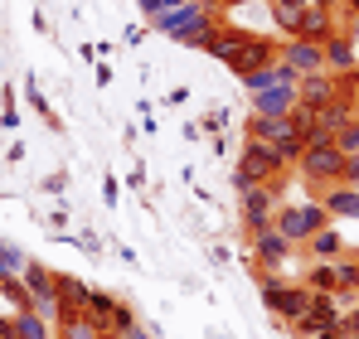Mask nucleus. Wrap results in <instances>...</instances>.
<instances>
[{"label":"nucleus","instance_id":"obj_10","mask_svg":"<svg viewBox=\"0 0 359 339\" xmlns=\"http://www.w3.org/2000/svg\"><path fill=\"white\" fill-rule=\"evenodd\" d=\"M277 49H282V39H272V34H248V44H243L233 73H238V78H248V73H257V68L277 63Z\"/></svg>","mask_w":359,"mask_h":339},{"label":"nucleus","instance_id":"obj_34","mask_svg":"<svg viewBox=\"0 0 359 339\" xmlns=\"http://www.w3.org/2000/svg\"><path fill=\"white\" fill-rule=\"evenodd\" d=\"M345 10H350V25H359V0H345Z\"/></svg>","mask_w":359,"mask_h":339},{"label":"nucleus","instance_id":"obj_36","mask_svg":"<svg viewBox=\"0 0 359 339\" xmlns=\"http://www.w3.org/2000/svg\"><path fill=\"white\" fill-rule=\"evenodd\" d=\"M214 10H229V5H243V0H209Z\"/></svg>","mask_w":359,"mask_h":339},{"label":"nucleus","instance_id":"obj_22","mask_svg":"<svg viewBox=\"0 0 359 339\" xmlns=\"http://www.w3.org/2000/svg\"><path fill=\"white\" fill-rule=\"evenodd\" d=\"M311 10V0H272V20H277V29L292 39L297 34V25H301V15Z\"/></svg>","mask_w":359,"mask_h":339},{"label":"nucleus","instance_id":"obj_15","mask_svg":"<svg viewBox=\"0 0 359 339\" xmlns=\"http://www.w3.org/2000/svg\"><path fill=\"white\" fill-rule=\"evenodd\" d=\"M335 29H340V25H335V10H320V5H311V10L301 15V25H297V34H292V39H306V44H325Z\"/></svg>","mask_w":359,"mask_h":339},{"label":"nucleus","instance_id":"obj_26","mask_svg":"<svg viewBox=\"0 0 359 339\" xmlns=\"http://www.w3.org/2000/svg\"><path fill=\"white\" fill-rule=\"evenodd\" d=\"M224 121H229V112H224V107H214V112H204V121H199V131L219 141V136H224Z\"/></svg>","mask_w":359,"mask_h":339},{"label":"nucleus","instance_id":"obj_3","mask_svg":"<svg viewBox=\"0 0 359 339\" xmlns=\"http://www.w3.org/2000/svg\"><path fill=\"white\" fill-rule=\"evenodd\" d=\"M340 170H345V155H340V146H335V141H311V146L301 151V160H297V174L306 179V189H311V194H320V189L340 184Z\"/></svg>","mask_w":359,"mask_h":339},{"label":"nucleus","instance_id":"obj_18","mask_svg":"<svg viewBox=\"0 0 359 339\" xmlns=\"http://www.w3.org/2000/svg\"><path fill=\"white\" fill-rule=\"evenodd\" d=\"M297 88H272V92L252 97V116H292L297 112Z\"/></svg>","mask_w":359,"mask_h":339},{"label":"nucleus","instance_id":"obj_2","mask_svg":"<svg viewBox=\"0 0 359 339\" xmlns=\"http://www.w3.org/2000/svg\"><path fill=\"white\" fill-rule=\"evenodd\" d=\"M287 174L292 165H282V155H277V146H267V141H243L238 160H233V189H252V184H287Z\"/></svg>","mask_w":359,"mask_h":339},{"label":"nucleus","instance_id":"obj_27","mask_svg":"<svg viewBox=\"0 0 359 339\" xmlns=\"http://www.w3.org/2000/svg\"><path fill=\"white\" fill-rule=\"evenodd\" d=\"M301 151H306V141H297V136H287V141H277V155H282V165H292V170H297Z\"/></svg>","mask_w":359,"mask_h":339},{"label":"nucleus","instance_id":"obj_35","mask_svg":"<svg viewBox=\"0 0 359 339\" xmlns=\"http://www.w3.org/2000/svg\"><path fill=\"white\" fill-rule=\"evenodd\" d=\"M311 5H320V10H335V5H345V0H311Z\"/></svg>","mask_w":359,"mask_h":339},{"label":"nucleus","instance_id":"obj_13","mask_svg":"<svg viewBox=\"0 0 359 339\" xmlns=\"http://www.w3.org/2000/svg\"><path fill=\"white\" fill-rule=\"evenodd\" d=\"M320 54H325V73H355L359 68V49H355V39H350L345 29H335V34L320 44Z\"/></svg>","mask_w":359,"mask_h":339},{"label":"nucleus","instance_id":"obj_16","mask_svg":"<svg viewBox=\"0 0 359 339\" xmlns=\"http://www.w3.org/2000/svg\"><path fill=\"white\" fill-rule=\"evenodd\" d=\"M316 204H320L330 219H359V189H350V184H330V189H320Z\"/></svg>","mask_w":359,"mask_h":339},{"label":"nucleus","instance_id":"obj_12","mask_svg":"<svg viewBox=\"0 0 359 339\" xmlns=\"http://www.w3.org/2000/svg\"><path fill=\"white\" fill-rule=\"evenodd\" d=\"M297 102L301 107H311V112H320V107H330L335 102V73H306L301 78V88H297Z\"/></svg>","mask_w":359,"mask_h":339},{"label":"nucleus","instance_id":"obj_29","mask_svg":"<svg viewBox=\"0 0 359 339\" xmlns=\"http://www.w3.org/2000/svg\"><path fill=\"white\" fill-rule=\"evenodd\" d=\"M131 325H136V310H131V305L121 300V305H117V315H112V330H107V339L121 335V330H131Z\"/></svg>","mask_w":359,"mask_h":339},{"label":"nucleus","instance_id":"obj_30","mask_svg":"<svg viewBox=\"0 0 359 339\" xmlns=\"http://www.w3.org/2000/svg\"><path fill=\"white\" fill-rule=\"evenodd\" d=\"M340 184L359 189V155H345V170H340Z\"/></svg>","mask_w":359,"mask_h":339},{"label":"nucleus","instance_id":"obj_33","mask_svg":"<svg viewBox=\"0 0 359 339\" xmlns=\"http://www.w3.org/2000/svg\"><path fill=\"white\" fill-rule=\"evenodd\" d=\"M112 339H151V335H146L141 325H131V330H121V335H112Z\"/></svg>","mask_w":359,"mask_h":339},{"label":"nucleus","instance_id":"obj_23","mask_svg":"<svg viewBox=\"0 0 359 339\" xmlns=\"http://www.w3.org/2000/svg\"><path fill=\"white\" fill-rule=\"evenodd\" d=\"M54 339H107L88 315H63L59 325H54Z\"/></svg>","mask_w":359,"mask_h":339},{"label":"nucleus","instance_id":"obj_20","mask_svg":"<svg viewBox=\"0 0 359 339\" xmlns=\"http://www.w3.org/2000/svg\"><path fill=\"white\" fill-rule=\"evenodd\" d=\"M301 286H306L311 296H340V272H335V262H311V272L301 277Z\"/></svg>","mask_w":359,"mask_h":339},{"label":"nucleus","instance_id":"obj_8","mask_svg":"<svg viewBox=\"0 0 359 339\" xmlns=\"http://www.w3.org/2000/svg\"><path fill=\"white\" fill-rule=\"evenodd\" d=\"M248 247H252V257H257V272H282L287 267V257L297 252L277 228H262V233H248Z\"/></svg>","mask_w":359,"mask_h":339},{"label":"nucleus","instance_id":"obj_5","mask_svg":"<svg viewBox=\"0 0 359 339\" xmlns=\"http://www.w3.org/2000/svg\"><path fill=\"white\" fill-rule=\"evenodd\" d=\"M257 286H262V305H267L277 320H287V325H297L301 315H306V305H311V291L301 282H282L277 272H262Z\"/></svg>","mask_w":359,"mask_h":339},{"label":"nucleus","instance_id":"obj_31","mask_svg":"<svg viewBox=\"0 0 359 339\" xmlns=\"http://www.w3.org/2000/svg\"><path fill=\"white\" fill-rule=\"evenodd\" d=\"M340 325H345L350 335H359V305H345V315H340Z\"/></svg>","mask_w":359,"mask_h":339},{"label":"nucleus","instance_id":"obj_25","mask_svg":"<svg viewBox=\"0 0 359 339\" xmlns=\"http://www.w3.org/2000/svg\"><path fill=\"white\" fill-rule=\"evenodd\" d=\"M25 262H29V257H20L15 247H0V282H5V277H20Z\"/></svg>","mask_w":359,"mask_h":339},{"label":"nucleus","instance_id":"obj_7","mask_svg":"<svg viewBox=\"0 0 359 339\" xmlns=\"http://www.w3.org/2000/svg\"><path fill=\"white\" fill-rule=\"evenodd\" d=\"M340 300L335 296H311V305H306V315H301L297 325H292V335L301 339H316V335H325V330H335L340 325Z\"/></svg>","mask_w":359,"mask_h":339},{"label":"nucleus","instance_id":"obj_21","mask_svg":"<svg viewBox=\"0 0 359 339\" xmlns=\"http://www.w3.org/2000/svg\"><path fill=\"white\" fill-rule=\"evenodd\" d=\"M117 296H107V291H93V296H88V310H83V315H88V320H93V325H97V330H102V335H107V330H112V315H117Z\"/></svg>","mask_w":359,"mask_h":339},{"label":"nucleus","instance_id":"obj_11","mask_svg":"<svg viewBox=\"0 0 359 339\" xmlns=\"http://www.w3.org/2000/svg\"><path fill=\"white\" fill-rule=\"evenodd\" d=\"M248 34H252V29H238V25H219V29H214V39L204 44V54L219 58L224 68H233V63H238V54H243V44H248Z\"/></svg>","mask_w":359,"mask_h":339},{"label":"nucleus","instance_id":"obj_24","mask_svg":"<svg viewBox=\"0 0 359 339\" xmlns=\"http://www.w3.org/2000/svg\"><path fill=\"white\" fill-rule=\"evenodd\" d=\"M15 339H54V325H44L34 310H20L15 315Z\"/></svg>","mask_w":359,"mask_h":339},{"label":"nucleus","instance_id":"obj_38","mask_svg":"<svg viewBox=\"0 0 359 339\" xmlns=\"http://www.w3.org/2000/svg\"><path fill=\"white\" fill-rule=\"evenodd\" d=\"M350 112H355V121H359V92H355V102H350Z\"/></svg>","mask_w":359,"mask_h":339},{"label":"nucleus","instance_id":"obj_4","mask_svg":"<svg viewBox=\"0 0 359 339\" xmlns=\"http://www.w3.org/2000/svg\"><path fill=\"white\" fill-rule=\"evenodd\" d=\"M325 223H330V214H325L316 199L282 204V209H277V219H272V228H277V233H282L292 247H306V242H311V237H316V233H320Z\"/></svg>","mask_w":359,"mask_h":339},{"label":"nucleus","instance_id":"obj_17","mask_svg":"<svg viewBox=\"0 0 359 339\" xmlns=\"http://www.w3.org/2000/svg\"><path fill=\"white\" fill-rule=\"evenodd\" d=\"M345 252H350V242H345V233L335 223H325L306 242V257H311V262H335V257H345Z\"/></svg>","mask_w":359,"mask_h":339},{"label":"nucleus","instance_id":"obj_6","mask_svg":"<svg viewBox=\"0 0 359 339\" xmlns=\"http://www.w3.org/2000/svg\"><path fill=\"white\" fill-rule=\"evenodd\" d=\"M277 209H282V189H277V184H252V189H243V194H238L243 233H262V228H272Z\"/></svg>","mask_w":359,"mask_h":339},{"label":"nucleus","instance_id":"obj_9","mask_svg":"<svg viewBox=\"0 0 359 339\" xmlns=\"http://www.w3.org/2000/svg\"><path fill=\"white\" fill-rule=\"evenodd\" d=\"M277 63H287L297 78H306V73H320V68H325V54H320V44H306V39H282Z\"/></svg>","mask_w":359,"mask_h":339},{"label":"nucleus","instance_id":"obj_37","mask_svg":"<svg viewBox=\"0 0 359 339\" xmlns=\"http://www.w3.org/2000/svg\"><path fill=\"white\" fill-rule=\"evenodd\" d=\"M350 39H355V49H359V25H350Z\"/></svg>","mask_w":359,"mask_h":339},{"label":"nucleus","instance_id":"obj_14","mask_svg":"<svg viewBox=\"0 0 359 339\" xmlns=\"http://www.w3.org/2000/svg\"><path fill=\"white\" fill-rule=\"evenodd\" d=\"M297 83H301V78L287 68V63H267V68H257V73L243 78L248 97H262V92H272V88H297Z\"/></svg>","mask_w":359,"mask_h":339},{"label":"nucleus","instance_id":"obj_1","mask_svg":"<svg viewBox=\"0 0 359 339\" xmlns=\"http://www.w3.org/2000/svg\"><path fill=\"white\" fill-rule=\"evenodd\" d=\"M219 25H224V20H219V10H214L209 0H189L184 10L156 20V29H161V34H170L180 49H204V44L214 39V29H219Z\"/></svg>","mask_w":359,"mask_h":339},{"label":"nucleus","instance_id":"obj_28","mask_svg":"<svg viewBox=\"0 0 359 339\" xmlns=\"http://www.w3.org/2000/svg\"><path fill=\"white\" fill-rule=\"evenodd\" d=\"M335 146H340V155H359V121H350V126L335 136Z\"/></svg>","mask_w":359,"mask_h":339},{"label":"nucleus","instance_id":"obj_19","mask_svg":"<svg viewBox=\"0 0 359 339\" xmlns=\"http://www.w3.org/2000/svg\"><path fill=\"white\" fill-rule=\"evenodd\" d=\"M88 296H93V286H88V282H78V277L59 272V305H63V315H83V310H88Z\"/></svg>","mask_w":359,"mask_h":339},{"label":"nucleus","instance_id":"obj_32","mask_svg":"<svg viewBox=\"0 0 359 339\" xmlns=\"http://www.w3.org/2000/svg\"><path fill=\"white\" fill-rule=\"evenodd\" d=\"M136 5H141V15L156 25V15H161V0H136Z\"/></svg>","mask_w":359,"mask_h":339}]
</instances>
